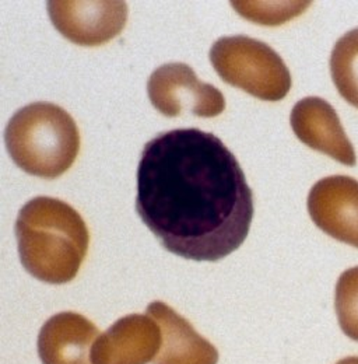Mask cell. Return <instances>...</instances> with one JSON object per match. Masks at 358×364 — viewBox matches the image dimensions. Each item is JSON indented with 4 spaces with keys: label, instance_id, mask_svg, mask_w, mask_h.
Here are the masks:
<instances>
[{
    "label": "cell",
    "instance_id": "11",
    "mask_svg": "<svg viewBox=\"0 0 358 364\" xmlns=\"http://www.w3.org/2000/svg\"><path fill=\"white\" fill-rule=\"evenodd\" d=\"M147 314L157 321L163 335L153 364H217V349L173 307L154 301L148 304Z\"/></svg>",
    "mask_w": 358,
    "mask_h": 364
},
{
    "label": "cell",
    "instance_id": "7",
    "mask_svg": "<svg viewBox=\"0 0 358 364\" xmlns=\"http://www.w3.org/2000/svg\"><path fill=\"white\" fill-rule=\"evenodd\" d=\"M308 212L316 228L358 248V181L332 176L316 182L308 195Z\"/></svg>",
    "mask_w": 358,
    "mask_h": 364
},
{
    "label": "cell",
    "instance_id": "4",
    "mask_svg": "<svg viewBox=\"0 0 358 364\" xmlns=\"http://www.w3.org/2000/svg\"><path fill=\"white\" fill-rule=\"evenodd\" d=\"M210 62L225 83L264 101H280L291 90V73L268 44L246 37H223L210 49Z\"/></svg>",
    "mask_w": 358,
    "mask_h": 364
},
{
    "label": "cell",
    "instance_id": "13",
    "mask_svg": "<svg viewBox=\"0 0 358 364\" xmlns=\"http://www.w3.org/2000/svg\"><path fill=\"white\" fill-rule=\"evenodd\" d=\"M335 307L342 331L358 342V267L340 274L335 290Z\"/></svg>",
    "mask_w": 358,
    "mask_h": 364
},
{
    "label": "cell",
    "instance_id": "12",
    "mask_svg": "<svg viewBox=\"0 0 358 364\" xmlns=\"http://www.w3.org/2000/svg\"><path fill=\"white\" fill-rule=\"evenodd\" d=\"M330 73L339 94L358 108V28L336 41L330 56Z\"/></svg>",
    "mask_w": 358,
    "mask_h": 364
},
{
    "label": "cell",
    "instance_id": "15",
    "mask_svg": "<svg viewBox=\"0 0 358 364\" xmlns=\"http://www.w3.org/2000/svg\"><path fill=\"white\" fill-rule=\"evenodd\" d=\"M336 364H358V356H350V358L342 359Z\"/></svg>",
    "mask_w": 358,
    "mask_h": 364
},
{
    "label": "cell",
    "instance_id": "6",
    "mask_svg": "<svg viewBox=\"0 0 358 364\" xmlns=\"http://www.w3.org/2000/svg\"><path fill=\"white\" fill-rule=\"evenodd\" d=\"M48 14L55 28L82 46H104L118 37L128 21L125 1H49Z\"/></svg>",
    "mask_w": 358,
    "mask_h": 364
},
{
    "label": "cell",
    "instance_id": "8",
    "mask_svg": "<svg viewBox=\"0 0 358 364\" xmlns=\"http://www.w3.org/2000/svg\"><path fill=\"white\" fill-rule=\"evenodd\" d=\"M163 342L161 328L148 314H131L116 321L95 341L92 364H147Z\"/></svg>",
    "mask_w": 358,
    "mask_h": 364
},
{
    "label": "cell",
    "instance_id": "3",
    "mask_svg": "<svg viewBox=\"0 0 358 364\" xmlns=\"http://www.w3.org/2000/svg\"><path fill=\"white\" fill-rule=\"evenodd\" d=\"M4 141L17 167L48 180L65 174L80 150L75 119L52 102H33L20 108L7 124Z\"/></svg>",
    "mask_w": 358,
    "mask_h": 364
},
{
    "label": "cell",
    "instance_id": "9",
    "mask_svg": "<svg viewBox=\"0 0 358 364\" xmlns=\"http://www.w3.org/2000/svg\"><path fill=\"white\" fill-rule=\"evenodd\" d=\"M291 128L304 144L333 160L354 166V147L346 135L336 109L323 98L307 97L298 101L290 117Z\"/></svg>",
    "mask_w": 358,
    "mask_h": 364
},
{
    "label": "cell",
    "instance_id": "2",
    "mask_svg": "<svg viewBox=\"0 0 358 364\" xmlns=\"http://www.w3.org/2000/svg\"><path fill=\"white\" fill-rule=\"evenodd\" d=\"M20 261L36 279L49 284L72 282L89 251L86 222L69 203L48 196L27 202L16 220Z\"/></svg>",
    "mask_w": 358,
    "mask_h": 364
},
{
    "label": "cell",
    "instance_id": "1",
    "mask_svg": "<svg viewBox=\"0 0 358 364\" xmlns=\"http://www.w3.org/2000/svg\"><path fill=\"white\" fill-rule=\"evenodd\" d=\"M136 210L170 252L216 262L248 237L254 195L219 137L197 128L174 129L143 149Z\"/></svg>",
    "mask_w": 358,
    "mask_h": 364
},
{
    "label": "cell",
    "instance_id": "5",
    "mask_svg": "<svg viewBox=\"0 0 358 364\" xmlns=\"http://www.w3.org/2000/svg\"><path fill=\"white\" fill-rule=\"evenodd\" d=\"M147 92L154 108L168 118L183 114L215 118L225 109L223 92L200 82L185 63H167L156 69L148 79Z\"/></svg>",
    "mask_w": 358,
    "mask_h": 364
},
{
    "label": "cell",
    "instance_id": "10",
    "mask_svg": "<svg viewBox=\"0 0 358 364\" xmlns=\"http://www.w3.org/2000/svg\"><path fill=\"white\" fill-rule=\"evenodd\" d=\"M98 328L82 314L59 313L48 319L38 335L44 364H92L91 352Z\"/></svg>",
    "mask_w": 358,
    "mask_h": 364
},
{
    "label": "cell",
    "instance_id": "14",
    "mask_svg": "<svg viewBox=\"0 0 358 364\" xmlns=\"http://www.w3.org/2000/svg\"><path fill=\"white\" fill-rule=\"evenodd\" d=\"M311 1H232L234 9L249 21L262 26H278L301 13H304Z\"/></svg>",
    "mask_w": 358,
    "mask_h": 364
}]
</instances>
